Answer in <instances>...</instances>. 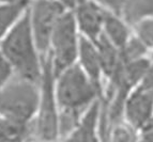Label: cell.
<instances>
[{"label": "cell", "instance_id": "6da1fadb", "mask_svg": "<svg viewBox=\"0 0 153 142\" xmlns=\"http://www.w3.org/2000/svg\"><path fill=\"white\" fill-rule=\"evenodd\" d=\"M56 96L62 140L80 124L88 110L103 99V90L89 78L78 63H75L56 77Z\"/></svg>", "mask_w": 153, "mask_h": 142}, {"label": "cell", "instance_id": "7a4b0ae2", "mask_svg": "<svg viewBox=\"0 0 153 142\" xmlns=\"http://www.w3.org/2000/svg\"><path fill=\"white\" fill-rule=\"evenodd\" d=\"M28 8L1 38L0 50L12 65L15 75L40 84L43 61L33 38Z\"/></svg>", "mask_w": 153, "mask_h": 142}, {"label": "cell", "instance_id": "3957f363", "mask_svg": "<svg viewBox=\"0 0 153 142\" xmlns=\"http://www.w3.org/2000/svg\"><path fill=\"white\" fill-rule=\"evenodd\" d=\"M39 103L40 84L14 75L0 88V117L16 125L30 126Z\"/></svg>", "mask_w": 153, "mask_h": 142}, {"label": "cell", "instance_id": "277c9868", "mask_svg": "<svg viewBox=\"0 0 153 142\" xmlns=\"http://www.w3.org/2000/svg\"><path fill=\"white\" fill-rule=\"evenodd\" d=\"M33 132L38 139L46 142H57L60 139V110L56 96V75L49 53L43 59L40 103Z\"/></svg>", "mask_w": 153, "mask_h": 142}, {"label": "cell", "instance_id": "5b68a950", "mask_svg": "<svg viewBox=\"0 0 153 142\" xmlns=\"http://www.w3.org/2000/svg\"><path fill=\"white\" fill-rule=\"evenodd\" d=\"M80 33L73 11H66L59 18L51 40L49 55L56 77L77 63Z\"/></svg>", "mask_w": 153, "mask_h": 142}, {"label": "cell", "instance_id": "8992f818", "mask_svg": "<svg viewBox=\"0 0 153 142\" xmlns=\"http://www.w3.org/2000/svg\"><path fill=\"white\" fill-rule=\"evenodd\" d=\"M28 9L33 38L43 61L49 53L55 27L68 10L57 0H32Z\"/></svg>", "mask_w": 153, "mask_h": 142}, {"label": "cell", "instance_id": "52a82bcc", "mask_svg": "<svg viewBox=\"0 0 153 142\" xmlns=\"http://www.w3.org/2000/svg\"><path fill=\"white\" fill-rule=\"evenodd\" d=\"M123 118L139 132L148 129L153 121V92L139 86L125 99Z\"/></svg>", "mask_w": 153, "mask_h": 142}, {"label": "cell", "instance_id": "ba28073f", "mask_svg": "<svg viewBox=\"0 0 153 142\" xmlns=\"http://www.w3.org/2000/svg\"><path fill=\"white\" fill-rule=\"evenodd\" d=\"M73 13L80 36L97 42L103 34L107 10L93 0H78Z\"/></svg>", "mask_w": 153, "mask_h": 142}, {"label": "cell", "instance_id": "9c48e42d", "mask_svg": "<svg viewBox=\"0 0 153 142\" xmlns=\"http://www.w3.org/2000/svg\"><path fill=\"white\" fill-rule=\"evenodd\" d=\"M99 132L101 142H140L141 132L128 123L124 118L108 123L101 107Z\"/></svg>", "mask_w": 153, "mask_h": 142}, {"label": "cell", "instance_id": "30bf717a", "mask_svg": "<svg viewBox=\"0 0 153 142\" xmlns=\"http://www.w3.org/2000/svg\"><path fill=\"white\" fill-rule=\"evenodd\" d=\"M77 63L82 69V71L89 76V78L103 90V95H104V76H103L99 49L94 42L82 36L79 42Z\"/></svg>", "mask_w": 153, "mask_h": 142}, {"label": "cell", "instance_id": "8fae6325", "mask_svg": "<svg viewBox=\"0 0 153 142\" xmlns=\"http://www.w3.org/2000/svg\"><path fill=\"white\" fill-rule=\"evenodd\" d=\"M102 99L97 101L85 114L80 124L61 142H100V114Z\"/></svg>", "mask_w": 153, "mask_h": 142}, {"label": "cell", "instance_id": "7c38bea8", "mask_svg": "<svg viewBox=\"0 0 153 142\" xmlns=\"http://www.w3.org/2000/svg\"><path fill=\"white\" fill-rule=\"evenodd\" d=\"M94 43L97 44V47L99 49L105 87V84L110 82L117 76L122 67L123 61L121 58V51L111 42H109L104 34L100 36L99 40Z\"/></svg>", "mask_w": 153, "mask_h": 142}, {"label": "cell", "instance_id": "4fadbf2b", "mask_svg": "<svg viewBox=\"0 0 153 142\" xmlns=\"http://www.w3.org/2000/svg\"><path fill=\"white\" fill-rule=\"evenodd\" d=\"M103 34L121 50L133 36L134 30L132 26L121 15L107 11Z\"/></svg>", "mask_w": 153, "mask_h": 142}, {"label": "cell", "instance_id": "5bb4252c", "mask_svg": "<svg viewBox=\"0 0 153 142\" xmlns=\"http://www.w3.org/2000/svg\"><path fill=\"white\" fill-rule=\"evenodd\" d=\"M121 16L132 27L153 17V0H125Z\"/></svg>", "mask_w": 153, "mask_h": 142}, {"label": "cell", "instance_id": "9a60e30c", "mask_svg": "<svg viewBox=\"0 0 153 142\" xmlns=\"http://www.w3.org/2000/svg\"><path fill=\"white\" fill-rule=\"evenodd\" d=\"M120 51L123 63H128V62L137 61L145 58H152L147 46L135 34H133L131 40Z\"/></svg>", "mask_w": 153, "mask_h": 142}, {"label": "cell", "instance_id": "2e32d148", "mask_svg": "<svg viewBox=\"0 0 153 142\" xmlns=\"http://www.w3.org/2000/svg\"><path fill=\"white\" fill-rule=\"evenodd\" d=\"M29 129V127L19 126L0 117V142H24Z\"/></svg>", "mask_w": 153, "mask_h": 142}, {"label": "cell", "instance_id": "e0dca14e", "mask_svg": "<svg viewBox=\"0 0 153 142\" xmlns=\"http://www.w3.org/2000/svg\"><path fill=\"white\" fill-rule=\"evenodd\" d=\"M27 8L28 7L24 5L0 4V41L16 23V20L23 15Z\"/></svg>", "mask_w": 153, "mask_h": 142}, {"label": "cell", "instance_id": "ac0fdd59", "mask_svg": "<svg viewBox=\"0 0 153 142\" xmlns=\"http://www.w3.org/2000/svg\"><path fill=\"white\" fill-rule=\"evenodd\" d=\"M134 34L147 46L153 58V17L145 19L133 27Z\"/></svg>", "mask_w": 153, "mask_h": 142}, {"label": "cell", "instance_id": "d6986e66", "mask_svg": "<svg viewBox=\"0 0 153 142\" xmlns=\"http://www.w3.org/2000/svg\"><path fill=\"white\" fill-rule=\"evenodd\" d=\"M15 75L12 65L10 64L2 51L0 50V88L4 86Z\"/></svg>", "mask_w": 153, "mask_h": 142}, {"label": "cell", "instance_id": "ffe728a7", "mask_svg": "<svg viewBox=\"0 0 153 142\" xmlns=\"http://www.w3.org/2000/svg\"><path fill=\"white\" fill-rule=\"evenodd\" d=\"M93 1L99 3L105 10L121 15V12H122L123 4H124L125 0H93Z\"/></svg>", "mask_w": 153, "mask_h": 142}, {"label": "cell", "instance_id": "44dd1931", "mask_svg": "<svg viewBox=\"0 0 153 142\" xmlns=\"http://www.w3.org/2000/svg\"><path fill=\"white\" fill-rule=\"evenodd\" d=\"M140 86H143V88L153 92V58L151 60V63L148 67V71L146 73V76L143 78V80L141 81Z\"/></svg>", "mask_w": 153, "mask_h": 142}, {"label": "cell", "instance_id": "7402d4cb", "mask_svg": "<svg viewBox=\"0 0 153 142\" xmlns=\"http://www.w3.org/2000/svg\"><path fill=\"white\" fill-rule=\"evenodd\" d=\"M32 0H0V4L2 5H24L29 7Z\"/></svg>", "mask_w": 153, "mask_h": 142}, {"label": "cell", "instance_id": "603a6c76", "mask_svg": "<svg viewBox=\"0 0 153 142\" xmlns=\"http://www.w3.org/2000/svg\"><path fill=\"white\" fill-rule=\"evenodd\" d=\"M60 4H62L68 11H73L76 7L78 0H57Z\"/></svg>", "mask_w": 153, "mask_h": 142}, {"label": "cell", "instance_id": "cb8c5ba5", "mask_svg": "<svg viewBox=\"0 0 153 142\" xmlns=\"http://www.w3.org/2000/svg\"><path fill=\"white\" fill-rule=\"evenodd\" d=\"M140 142H153V128H148L141 132Z\"/></svg>", "mask_w": 153, "mask_h": 142}, {"label": "cell", "instance_id": "d4e9b609", "mask_svg": "<svg viewBox=\"0 0 153 142\" xmlns=\"http://www.w3.org/2000/svg\"><path fill=\"white\" fill-rule=\"evenodd\" d=\"M31 142H46V141H43V140H40V139H38V138H36V139L32 140Z\"/></svg>", "mask_w": 153, "mask_h": 142}, {"label": "cell", "instance_id": "484cf974", "mask_svg": "<svg viewBox=\"0 0 153 142\" xmlns=\"http://www.w3.org/2000/svg\"><path fill=\"white\" fill-rule=\"evenodd\" d=\"M149 128H153V121H152V123H151V126L149 127Z\"/></svg>", "mask_w": 153, "mask_h": 142}]
</instances>
